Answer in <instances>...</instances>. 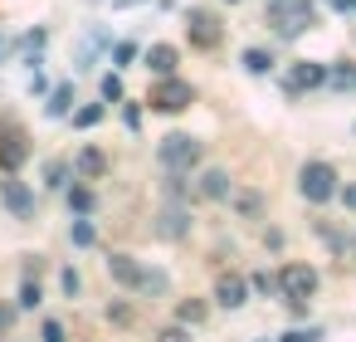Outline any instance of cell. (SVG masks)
<instances>
[{
	"label": "cell",
	"instance_id": "cell-15",
	"mask_svg": "<svg viewBox=\"0 0 356 342\" xmlns=\"http://www.w3.org/2000/svg\"><path fill=\"white\" fill-rule=\"evenodd\" d=\"M244 69H249V74H268V69H273V59H268L264 49H244Z\"/></svg>",
	"mask_w": 356,
	"mask_h": 342
},
{
	"label": "cell",
	"instance_id": "cell-10",
	"mask_svg": "<svg viewBox=\"0 0 356 342\" xmlns=\"http://www.w3.org/2000/svg\"><path fill=\"white\" fill-rule=\"evenodd\" d=\"M156 230H161L166 240H181V235H186V210H181V205H166L161 220H156Z\"/></svg>",
	"mask_w": 356,
	"mask_h": 342
},
{
	"label": "cell",
	"instance_id": "cell-1",
	"mask_svg": "<svg viewBox=\"0 0 356 342\" xmlns=\"http://www.w3.org/2000/svg\"><path fill=\"white\" fill-rule=\"evenodd\" d=\"M268 20L278 25L283 40H293V35H302V30L312 25V0H273V6H268Z\"/></svg>",
	"mask_w": 356,
	"mask_h": 342
},
{
	"label": "cell",
	"instance_id": "cell-6",
	"mask_svg": "<svg viewBox=\"0 0 356 342\" xmlns=\"http://www.w3.org/2000/svg\"><path fill=\"white\" fill-rule=\"evenodd\" d=\"M108 269H113V279H118V283H127V288H142V283H147V269H142L132 254H113V259H108Z\"/></svg>",
	"mask_w": 356,
	"mask_h": 342
},
{
	"label": "cell",
	"instance_id": "cell-7",
	"mask_svg": "<svg viewBox=\"0 0 356 342\" xmlns=\"http://www.w3.org/2000/svg\"><path fill=\"white\" fill-rule=\"evenodd\" d=\"M322 79H327V69H322V64H298V69L288 74V88H293V93H302V88H317Z\"/></svg>",
	"mask_w": 356,
	"mask_h": 342
},
{
	"label": "cell",
	"instance_id": "cell-9",
	"mask_svg": "<svg viewBox=\"0 0 356 342\" xmlns=\"http://www.w3.org/2000/svg\"><path fill=\"white\" fill-rule=\"evenodd\" d=\"M215 298H220V308H239V303H244V279L225 274V279L215 283Z\"/></svg>",
	"mask_w": 356,
	"mask_h": 342
},
{
	"label": "cell",
	"instance_id": "cell-12",
	"mask_svg": "<svg viewBox=\"0 0 356 342\" xmlns=\"http://www.w3.org/2000/svg\"><path fill=\"white\" fill-rule=\"evenodd\" d=\"M191 35H195V45H215V40H220L215 20H210V15H200V10L191 15Z\"/></svg>",
	"mask_w": 356,
	"mask_h": 342
},
{
	"label": "cell",
	"instance_id": "cell-20",
	"mask_svg": "<svg viewBox=\"0 0 356 342\" xmlns=\"http://www.w3.org/2000/svg\"><path fill=\"white\" fill-rule=\"evenodd\" d=\"M103 98H108V103L122 98V79H118V74H103Z\"/></svg>",
	"mask_w": 356,
	"mask_h": 342
},
{
	"label": "cell",
	"instance_id": "cell-2",
	"mask_svg": "<svg viewBox=\"0 0 356 342\" xmlns=\"http://www.w3.org/2000/svg\"><path fill=\"white\" fill-rule=\"evenodd\" d=\"M195 162H200V142H195V137L171 132V137L161 142V166H171V171H191Z\"/></svg>",
	"mask_w": 356,
	"mask_h": 342
},
{
	"label": "cell",
	"instance_id": "cell-30",
	"mask_svg": "<svg viewBox=\"0 0 356 342\" xmlns=\"http://www.w3.org/2000/svg\"><path fill=\"white\" fill-rule=\"evenodd\" d=\"M332 10H341V15H356V0H327Z\"/></svg>",
	"mask_w": 356,
	"mask_h": 342
},
{
	"label": "cell",
	"instance_id": "cell-5",
	"mask_svg": "<svg viewBox=\"0 0 356 342\" xmlns=\"http://www.w3.org/2000/svg\"><path fill=\"white\" fill-rule=\"evenodd\" d=\"M161 113H181L186 103H191V84H181V79H166L161 88H156V98H152Z\"/></svg>",
	"mask_w": 356,
	"mask_h": 342
},
{
	"label": "cell",
	"instance_id": "cell-33",
	"mask_svg": "<svg viewBox=\"0 0 356 342\" xmlns=\"http://www.w3.org/2000/svg\"><path fill=\"white\" fill-rule=\"evenodd\" d=\"M229 6H234V0H229Z\"/></svg>",
	"mask_w": 356,
	"mask_h": 342
},
{
	"label": "cell",
	"instance_id": "cell-13",
	"mask_svg": "<svg viewBox=\"0 0 356 342\" xmlns=\"http://www.w3.org/2000/svg\"><path fill=\"white\" fill-rule=\"evenodd\" d=\"M147 69H156V74L166 79V74L176 69V49H171V45H156V49L147 54Z\"/></svg>",
	"mask_w": 356,
	"mask_h": 342
},
{
	"label": "cell",
	"instance_id": "cell-17",
	"mask_svg": "<svg viewBox=\"0 0 356 342\" xmlns=\"http://www.w3.org/2000/svg\"><path fill=\"white\" fill-rule=\"evenodd\" d=\"M69 98H74L69 88H54V98H49V113H54V118H64V113H69Z\"/></svg>",
	"mask_w": 356,
	"mask_h": 342
},
{
	"label": "cell",
	"instance_id": "cell-11",
	"mask_svg": "<svg viewBox=\"0 0 356 342\" xmlns=\"http://www.w3.org/2000/svg\"><path fill=\"white\" fill-rule=\"evenodd\" d=\"M200 191H205L210 201H225V196H229V176H225L220 166H210V171L200 176Z\"/></svg>",
	"mask_w": 356,
	"mask_h": 342
},
{
	"label": "cell",
	"instance_id": "cell-26",
	"mask_svg": "<svg viewBox=\"0 0 356 342\" xmlns=\"http://www.w3.org/2000/svg\"><path fill=\"white\" fill-rule=\"evenodd\" d=\"M142 288H147V293H161V288H166V274H147V283H142Z\"/></svg>",
	"mask_w": 356,
	"mask_h": 342
},
{
	"label": "cell",
	"instance_id": "cell-14",
	"mask_svg": "<svg viewBox=\"0 0 356 342\" xmlns=\"http://www.w3.org/2000/svg\"><path fill=\"white\" fill-rule=\"evenodd\" d=\"M0 162H6V166H20V162H25L20 137H0Z\"/></svg>",
	"mask_w": 356,
	"mask_h": 342
},
{
	"label": "cell",
	"instance_id": "cell-22",
	"mask_svg": "<svg viewBox=\"0 0 356 342\" xmlns=\"http://www.w3.org/2000/svg\"><path fill=\"white\" fill-rule=\"evenodd\" d=\"M317 337H322L317 327H307V332H302V327H293V332H283V342H317Z\"/></svg>",
	"mask_w": 356,
	"mask_h": 342
},
{
	"label": "cell",
	"instance_id": "cell-23",
	"mask_svg": "<svg viewBox=\"0 0 356 342\" xmlns=\"http://www.w3.org/2000/svg\"><path fill=\"white\" fill-rule=\"evenodd\" d=\"M98 118H103V108H98V103H93V108H83V113H79V118H74V123H79V127H93V123H98Z\"/></svg>",
	"mask_w": 356,
	"mask_h": 342
},
{
	"label": "cell",
	"instance_id": "cell-8",
	"mask_svg": "<svg viewBox=\"0 0 356 342\" xmlns=\"http://www.w3.org/2000/svg\"><path fill=\"white\" fill-rule=\"evenodd\" d=\"M0 196H6V205H10L15 215H30V210H35V196H30L20 181H6V186H0Z\"/></svg>",
	"mask_w": 356,
	"mask_h": 342
},
{
	"label": "cell",
	"instance_id": "cell-27",
	"mask_svg": "<svg viewBox=\"0 0 356 342\" xmlns=\"http://www.w3.org/2000/svg\"><path fill=\"white\" fill-rule=\"evenodd\" d=\"M161 342H191V332H186V327H166Z\"/></svg>",
	"mask_w": 356,
	"mask_h": 342
},
{
	"label": "cell",
	"instance_id": "cell-29",
	"mask_svg": "<svg viewBox=\"0 0 356 342\" xmlns=\"http://www.w3.org/2000/svg\"><path fill=\"white\" fill-rule=\"evenodd\" d=\"M44 342H64V327L59 322H44Z\"/></svg>",
	"mask_w": 356,
	"mask_h": 342
},
{
	"label": "cell",
	"instance_id": "cell-25",
	"mask_svg": "<svg viewBox=\"0 0 356 342\" xmlns=\"http://www.w3.org/2000/svg\"><path fill=\"white\" fill-rule=\"evenodd\" d=\"M200 318H205L200 303H181V322H200Z\"/></svg>",
	"mask_w": 356,
	"mask_h": 342
},
{
	"label": "cell",
	"instance_id": "cell-16",
	"mask_svg": "<svg viewBox=\"0 0 356 342\" xmlns=\"http://www.w3.org/2000/svg\"><path fill=\"white\" fill-rule=\"evenodd\" d=\"M79 171H83V176H98V171H103V152H93V147L79 152Z\"/></svg>",
	"mask_w": 356,
	"mask_h": 342
},
{
	"label": "cell",
	"instance_id": "cell-21",
	"mask_svg": "<svg viewBox=\"0 0 356 342\" xmlns=\"http://www.w3.org/2000/svg\"><path fill=\"white\" fill-rule=\"evenodd\" d=\"M69 235H74V244H93V225H88V220H74Z\"/></svg>",
	"mask_w": 356,
	"mask_h": 342
},
{
	"label": "cell",
	"instance_id": "cell-32",
	"mask_svg": "<svg viewBox=\"0 0 356 342\" xmlns=\"http://www.w3.org/2000/svg\"><path fill=\"white\" fill-rule=\"evenodd\" d=\"M6 322H10V313H6V308H0V327H6Z\"/></svg>",
	"mask_w": 356,
	"mask_h": 342
},
{
	"label": "cell",
	"instance_id": "cell-24",
	"mask_svg": "<svg viewBox=\"0 0 356 342\" xmlns=\"http://www.w3.org/2000/svg\"><path fill=\"white\" fill-rule=\"evenodd\" d=\"M254 288H259V293H273V288H283V279H268V274H254Z\"/></svg>",
	"mask_w": 356,
	"mask_h": 342
},
{
	"label": "cell",
	"instance_id": "cell-18",
	"mask_svg": "<svg viewBox=\"0 0 356 342\" xmlns=\"http://www.w3.org/2000/svg\"><path fill=\"white\" fill-rule=\"evenodd\" d=\"M69 205H74L79 215H88V210H93V196H88V191L79 186V191H69Z\"/></svg>",
	"mask_w": 356,
	"mask_h": 342
},
{
	"label": "cell",
	"instance_id": "cell-4",
	"mask_svg": "<svg viewBox=\"0 0 356 342\" xmlns=\"http://www.w3.org/2000/svg\"><path fill=\"white\" fill-rule=\"evenodd\" d=\"M312 288H317V269H307V264H288V269H283V293H288L293 303H302Z\"/></svg>",
	"mask_w": 356,
	"mask_h": 342
},
{
	"label": "cell",
	"instance_id": "cell-19",
	"mask_svg": "<svg viewBox=\"0 0 356 342\" xmlns=\"http://www.w3.org/2000/svg\"><path fill=\"white\" fill-rule=\"evenodd\" d=\"M35 303H40V283L25 279V283H20V308H35Z\"/></svg>",
	"mask_w": 356,
	"mask_h": 342
},
{
	"label": "cell",
	"instance_id": "cell-31",
	"mask_svg": "<svg viewBox=\"0 0 356 342\" xmlns=\"http://www.w3.org/2000/svg\"><path fill=\"white\" fill-rule=\"evenodd\" d=\"M341 201H346V210H356V186H341Z\"/></svg>",
	"mask_w": 356,
	"mask_h": 342
},
{
	"label": "cell",
	"instance_id": "cell-28",
	"mask_svg": "<svg viewBox=\"0 0 356 342\" xmlns=\"http://www.w3.org/2000/svg\"><path fill=\"white\" fill-rule=\"evenodd\" d=\"M239 210H244V215H254V210H259V196H249V191H244V196H239Z\"/></svg>",
	"mask_w": 356,
	"mask_h": 342
},
{
	"label": "cell",
	"instance_id": "cell-3",
	"mask_svg": "<svg viewBox=\"0 0 356 342\" xmlns=\"http://www.w3.org/2000/svg\"><path fill=\"white\" fill-rule=\"evenodd\" d=\"M302 196H307L312 205L332 201V196H337V171H332L327 162H307V166H302Z\"/></svg>",
	"mask_w": 356,
	"mask_h": 342
}]
</instances>
